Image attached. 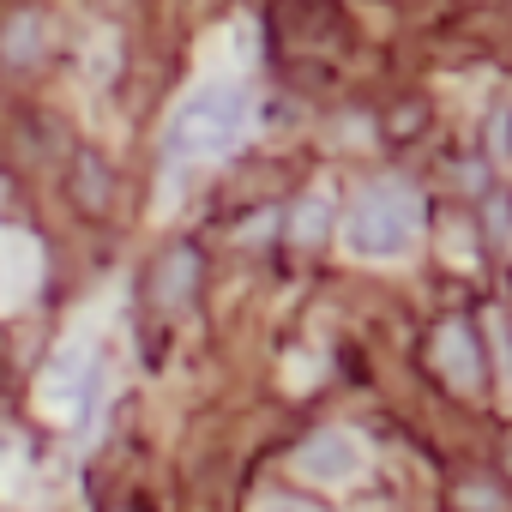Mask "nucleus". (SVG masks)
I'll return each mask as SVG.
<instances>
[{
	"label": "nucleus",
	"mask_w": 512,
	"mask_h": 512,
	"mask_svg": "<svg viewBox=\"0 0 512 512\" xmlns=\"http://www.w3.org/2000/svg\"><path fill=\"white\" fill-rule=\"evenodd\" d=\"M422 235V199L404 181H368L344 211V247L362 260H398Z\"/></svg>",
	"instance_id": "f257e3e1"
},
{
	"label": "nucleus",
	"mask_w": 512,
	"mask_h": 512,
	"mask_svg": "<svg viewBox=\"0 0 512 512\" xmlns=\"http://www.w3.org/2000/svg\"><path fill=\"white\" fill-rule=\"evenodd\" d=\"M247 121H253V103L241 85H205L193 91L175 121H169V151L175 157H229L241 139H247Z\"/></svg>",
	"instance_id": "f03ea898"
},
{
	"label": "nucleus",
	"mask_w": 512,
	"mask_h": 512,
	"mask_svg": "<svg viewBox=\"0 0 512 512\" xmlns=\"http://www.w3.org/2000/svg\"><path fill=\"white\" fill-rule=\"evenodd\" d=\"M97 380H103V362L91 356V350H61L55 362H49V374H43V410L49 416H61V422H79L85 416V404L97 398Z\"/></svg>",
	"instance_id": "7ed1b4c3"
},
{
	"label": "nucleus",
	"mask_w": 512,
	"mask_h": 512,
	"mask_svg": "<svg viewBox=\"0 0 512 512\" xmlns=\"http://www.w3.org/2000/svg\"><path fill=\"white\" fill-rule=\"evenodd\" d=\"M199 272H205V260H199V247L193 241H175L163 260L151 266V278H145V296L163 308V314H181L193 296H199Z\"/></svg>",
	"instance_id": "20e7f679"
},
{
	"label": "nucleus",
	"mask_w": 512,
	"mask_h": 512,
	"mask_svg": "<svg viewBox=\"0 0 512 512\" xmlns=\"http://www.w3.org/2000/svg\"><path fill=\"white\" fill-rule=\"evenodd\" d=\"M296 470L314 476V482H356L362 476V440L344 434V428H320V434L302 440Z\"/></svg>",
	"instance_id": "39448f33"
},
{
	"label": "nucleus",
	"mask_w": 512,
	"mask_h": 512,
	"mask_svg": "<svg viewBox=\"0 0 512 512\" xmlns=\"http://www.w3.org/2000/svg\"><path fill=\"white\" fill-rule=\"evenodd\" d=\"M434 368H440L458 392H476V386H482V344H476V332H470L464 320H446V326L434 332Z\"/></svg>",
	"instance_id": "423d86ee"
},
{
	"label": "nucleus",
	"mask_w": 512,
	"mask_h": 512,
	"mask_svg": "<svg viewBox=\"0 0 512 512\" xmlns=\"http://www.w3.org/2000/svg\"><path fill=\"white\" fill-rule=\"evenodd\" d=\"M109 199H115L109 163L91 157V151H79V157H73V205H79L85 217H97V211H109Z\"/></svg>",
	"instance_id": "0eeeda50"
},
{
	"label": "nucleus",
	"mask_w": 512,
	"mask_h": 512,
	"mask_svg": "<svg viewBox=\"0 0 512 512\" xmlns=\"http://www.w3.org/2000/svg\"><path fill=\"white\" fill-rule=\"evenodd\" d=\"M7 55H13V61H37V19H31V13L7 31Z\"/></svg>",
	"instance_id": "6e6552de"
},
{
	"label": "nucleus",
	"mask_w": 512,
	"mask_h": 512,
	"mask_svg": "<svg viewBox=\"0 0 512 512\" xmlns=\"http://www.w3.org/2000/svg\"><path fill=\"white\" fill-rule=\"evenodd\" d=\"M320 229H326V205L308 199V205L296 211V241H320Z\"/></svg>",
	"instance_id": "1a4fd4ad"
},
{
	"label": "nucleus",
	"mask_w": 512,
	"mask_h": 512,
	"mask_svg": "<svg viewBox=\"0 0 512 512\" xmlns=\"http://www.w3.org/2000/svg\"><path fill=\"white\" fill-rule=\"evenodd\" d=\"M260 512H320V506H302V500H290V494H278V500H266Z\"/></svg>",
	"instance_id": "9d476101"
}]
</instances>
